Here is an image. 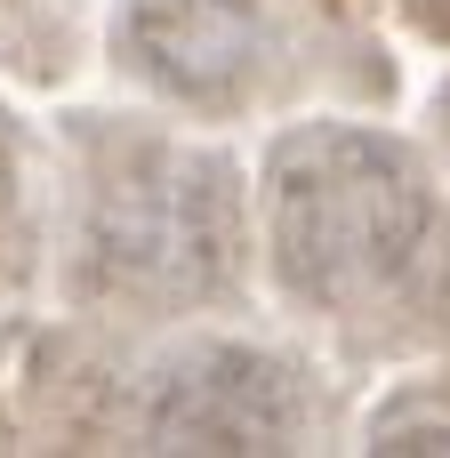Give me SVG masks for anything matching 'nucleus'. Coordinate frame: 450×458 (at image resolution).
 <instances>
[{
	"mask_svg": "<svg viewBox=\"0 0 450 458\" xmlns=\"http://www.w3.org/2000/svg\"><path fill=\"white\" fill-rule=\"evenodd\" d=\"M250 266L282 330L346 378L450 346V185L370 105H306L258 153Z\"/></svg>",
	"mask_w": 450,
	"mask_h": 458,
	"instance_id": "nucleus-1",
	"label": "nucleus"
},
{
	"mask_svg": "<svg viewBox=\"0 0 450 458\" xmlns=\"http://www.w3.org/2000/svg\"><path fill=\"white\" fill-rule=\"evenodd\" d=\"M40 451H330L354 427V378L298 330L209 322H81L56 314L16 346L8 411Z\"/></svg>",
	"mask_w": 450,
	"mask_h": 458,
	"instance_id": "nucleus-2",
	"label": "nucleus"
},
{
	"mask_svg": "<svg viewBox=\"0 0 450 458\" xmlns=\"http://www.w3.org/2000/svg\"><path fill=\"white\" fill-rule=\"evenodd\" d=\"M40 282L121 330L250 314V169L161 105H72L48 129Z\"/></svg>",
	"mask_w": 450,
	"mask_h": 458,
	"instance_id": "nucleus-3",
	"label": "nucleus"
},
{
	"mask_svg": "<svg viewBox=\"0 0 450 458\" xmlns=\"http://www.w3.org/2000/svg\"><path fill=\"white\" fill-rule=\"evenodd\" d=\"M97 40L137 105L193 129L386 105L403 89L370 0H105Z\"/></svg>",
	"mask_w": 450,
	"mask_h": 458,
	"instance_id": "nucleus-4",
	"label": "nucleus"
},
{
	"mask_svg": "<svg viewBox=\"0 0 450 458\" xmlns=\"http://www.w3.org/2000/svg\"><path fill=\"white\" fill-rule=\"evenodd\" d=\"M48 258V129L0 105V322L40 290Z\"/></svg>",
	"mask_w": 450,
	"mask_h": 458,
	"instance_id": "nucleus-5",
	"label": "nucleus"
},
{
	"mask_svg": "<svg viewBox=\"0 0 450 458\" xmlns=\"http://www.w3.org/2000/svg\"><path fill=\"white\" fill-rule=\"evenodd\" d=\"M97 48V0H0V81L64 89Z\"/></svg>",
	"mask_w": 450,
	"mask_h": 458,
	"instance_id": "nucleus-6",
	"label": "nucleus"
},
{
	"mask_svg": "<svg viewBox=\"0 0 450 458\" xmlns=\"http://www.w3.org/2000/svg\"><path fill=\"white\" fill-rule=\"evenodd\" d=\"M403 370H411V362H403ZM362 451H450V346L427 354L386 403H370Z\"/></svg>",
	"mask_w": 450,
	"mask_h": 458,
	"instance_id": "nucleus-7",
	"label": "nucleus"
},
{
	"mask_svg": "<svg viewBox=\"0 0 450 458\" xmlns=\"http://www.w3.org/2000/svg\"><path fill=\"white\" fill-rule=\"evenodd\" d=\"M403 16V32H419L427 48H450V0H378Z\"/></svg>",
	"mask_w": 450,
	"mask_h": 458,
	"instance_id": "nucleus-8",
	"label": "nucleus"
},
{
	"mask_svg": "<svg viewBox=\"0 0 450 458\" xmlns=\"http://www.w3.org/2000/svg\"><path fill=\"white\" fill-rule=\"evenodd\" d=\"M427 153H435V169H443V185H450V72L427 89Z\"/></svg>",
	"mask_w": 450,
	"mask_h": 458,
	"instance_id": "nucleus-9",
	"label": "nucleus"
},
{
	"mask_svg": "<svg viewBox=\"0 0 450 458\" xmlns=\"http://www.w3.org/2000/svg\"><path fill=\"white\" fill-rule=\"evenodd\" d=\"M0 427H8V419H0Z\"/></svg>",
	"mask_w": 450,
	"mask_h": 458,
	"instance_id": "nucleus-10",
	"label": "nucleus"
}]
</instances>
